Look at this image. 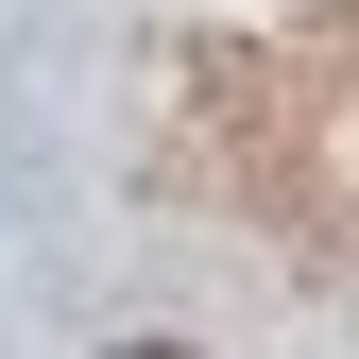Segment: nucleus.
<instances>
[{"instance_id":"f257e3e1","label":"nucleus","mask_w":359,"mask_h":359,"mask_svg":"<svg viewBox=\"0 0 359 359\" xmlns=\"http://www.w3.org/2000/svg\"><path fill=\"white\" fill-rule=\"evenodd\" d=\"M103 359H189V342H103Z\"/></svg>"}]
</instances>
